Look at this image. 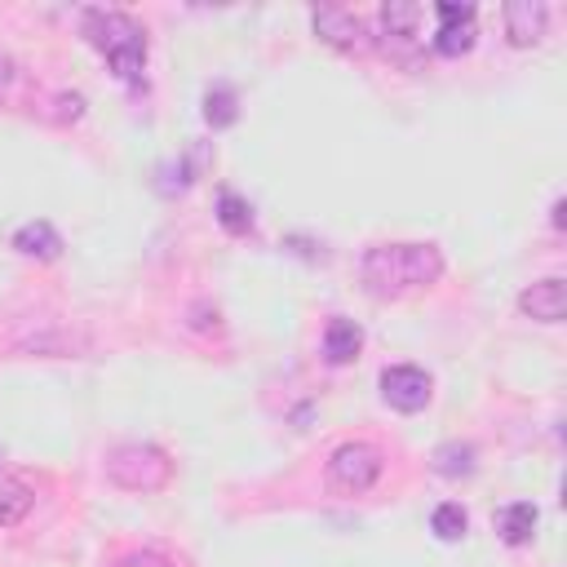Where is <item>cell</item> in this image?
<instances>
[{"label": "cell", "instance_id": "1", "mask_svg": "<svg viewBox=\"0 0 567 567\" xmlns=\"http://www.w3.org/2000/svg\"><path fill=\"white\" fill-rule=\"evenodd\" d=\"M447 270L439 244H372L363 257H359V275L368 284L372 297H403V292H416V288H430L439 284Z\"/></svg>", "mask_w": 567, "mask_h": 567}, {"label": "cell", "instance_id": "2", "mask_svg": "<svg viewBox=\"0 0 567 567\" xmlns=\"http://www.w3.org/2000/svg\"><path fill=\"white\" fill-rule=\"evenodd\" d=\"M80 31L106 58V66L124 84H137L142 80V66H146V27L133 13H124V9H84L80 13Z\"/></svg>", "mask_w": 567, "mask_h": 567}, {"label": "cell", "instance_id": "3", "mask_svg": "<svg viewBox=\"0 0 567 567\" xmlns=\"http://www.w3.org/2000/svg\"><path fill=\"white\" fill-rule=\"evenodd\" d=\"M106 478L124 492H159L173 478V461L155 443H120L106 452Z\"/></svg>", "mask_w": 567, "mask_h": 567}, {"label": "cell", "instance_id": "4", "mask_svg": "<svg viewBox=\"0 0 567 567\" xmlns=\"http://www.w3.org/2000/svg\"><path fill=\"white\" fill-rule=\"evenodd\" d=\"M385 474V452L368 439H346L332 447L328 456V483L346 496H363L377 487V478Z\"/></svg>", "mask_w": 567, "mask_h": 567}, {"label": "cell", "instance_id": "5", "mask_svg": "<svg viewBox=\"0 0 567 567\" xmlns=\"http://www.w3.org/2000/svg\"><path fill=\"white\" fill-rule=\"evenodd\" d=\"M310 27H315V35H319L328 49H341V53H368V49H372V31H368V22H363L354 9L323 4V9L310 13Z\"/></svg>", "mask_w": 567, "mask_h": 567}, {"label": "cell", "instance_id": "6", "mask_svg": "<svg viewBox=\"0 0 567 567\" xmlns=\"http://www.w3.org/2000/svg\"><path fill=\"white\" fill-rule=\"evenodd\" d=\"M434 18H439V27H434V35H430L434 53L461 58V53L474 49V40H478V9H474V4L443 0V4H434Z\"/></svg>", "mask_w": 567, "mask_h": 567}, {"label": "cell", "instance_id": "7", "mask_svg": "<svg viewBox=\"0 0 567 567\" xmlns=\"http://www.w3.org/2000/svg\"><path fill=\"white\" fill-rule=\"evenodd\" d=\"M377 385H381V399L394 412H421L434 399V381L416 363H390V368H381V381Z\"/></svg>", "mask_w": 567, "mask_h": 567}, {"label": "cell", "instance_id": "8", "mask_svg": "<svg viewBox=\"0 0 567 567\" xmlns=\"http://www.w3.org/2000/svg\"><path fill=\"white\" fill-rule=\"evenodd\" d=\"M501 22H505V40L514 49H532L549 31V4L545 0H509L501 9Z\"/></svg>", "mask_w": 567, "mask_h": 567}, {"label": "cell", "instance_id": "9", "mask_svg": "<svg viewBox=\"0 0 567 567\" xmlns=\"http://www.w3.org/2000/svg\"><path fill=\"white\" fill-rule=\"evenodd\" d=\"M518 310L536 323H563L567 319V279L563 275H549V279H536L518 292Z\"/></svg>", "mask_w": 567, "mask_h": 567}, {"label": "cell", "instance_id": "10", "mask_svg": "<svg viewBox=\"0 0 567 567\" xmlns=\"http://www.w3.org/2000/svg\"><path fill=\"white\" fill-rule=\"evenodd\" d=\"M421 4H403V0H390L381 9V44L394 53V58H408V49L416 44V22H421Z\"/></svg>", "mask_w": 567, "mask_h": 567}, {"label": "cell", "instance_id": "11", "mask_svg": "<svg viewBox=\"0 0 567 567\" xmlns=\"http://www.w3.org/2000/svg\"><path fill=\"white\" fill-rule=\"evenodd\" d=\"M13 248H18L22 257H35V261H58V257H62V235H58L53 221L31 217V221H22V226L13 230Z\"/></svg>", "mask_w": 567, "mask_h": 567}, {"label": "cell", "instance_id": "12", "mask_svg": "<svg viewBox=\"0 0 567 567\" xmlns=\"http://www.w3.org/2000/svg\"><path fill=\"white\" fill-rule=\"evenodd\" d=\"M536 523H540V514H536L532 501H509V505H501V509L492 514V527H496V536H501L509 549L527 545V540L536 536Z\"/></svg>", "mask_w": 567, "mask_h": 567}, {"label": "cell", "instance_id": "13", "mask_svg": "<svg viewBox=\"0 0 567 567\" xmlns=\"http://www.w3.org/2000/svg\"><path fill=\"white\" fill-rule=\"evenodd\" d=\"M359 350H363V328L354 323V319H328V328H323V359L328 363H350V359H359Z\"/></svg>", "mask_w": 567, "mask_h": 567}, {"label": "cell", "instance_id": "14", "mask_svg": "<svg viewBox=\"0 0 567 567\" xmlns=\"http://www.w3.org/2000/svg\"><path fill=\"white\" fill-rule=\"evenodd\" d=\"M204 120H208V128H230L239 120V93L226 80H213L204 89Z\"/></svg>", "mask_w": 567, "mask_h": 567}, {"label": "cell", "instance_id": "15", "mask_svg": "<svg viewBox=\"0 0 567 567\" xmlns=\"http://www.w3.org/2000/svg\"><path fill=\"white\" fill-rule=\"evenodd\" d=\"M35 505V492L22 483V478H9L0 474V527H18Z\"/></svg>", "mask_w": 567, "mask_h": 567}, {"label": "cell", "instance_id": "16", "mask_svg": "<svg viewBox=\"0 0 567 567\" xmlns=\"http://www.w3.org/2000/svg\"><path fill=\"white\" fill-rule=\"evenodd\" d=\"M434 470H439L443 478H470V474L478 470V452H474V443L452 439V443L434 447Z\"/></svg>", "mask_w": 567, "mask_h": 567}, {"label": "cell", "instance_id": "17", "mask_svg": "<svg viewBox=\"0 0 567 567\" xmlns=\"http://www.w3.org/2000/svg\"><path fill=\"white\" fill-rule=\"evenodd\" d=\"M217 221H221V230H230V235H248V230H252V208H248V199L235 195L230 186H221V190H217Z\"/></svg>", "mask_w": 567, "mask_h": 567}, {"label": "cell", "instance_id": "18", "mask_svg": "<svg viewBox=\"0 0 567 567\" xmlns=\"http://www.w3.org/2000/svg\"><path fill=\"white\" fill-rule=\"evenodd\" d=\"M465 527H470V514L456 505V501H443V505H434V514H430V532L439 536V540H461L465 536Z\"/></svg>", "mask_w": 567, "mask_h": 567}, {"label": "cell", "instance_id": "19", "mask_svg": "<svg viewBox=\"0 0 567 567\" xmlns=\"http://www.w3.org/2000/svg\"><path fill=\"white\" fill-rule=\"evenodd\" d=\"M111 567H173V563H168L159 549H124Z\"/></svg>", "mask_w": 567, "mask_h": 567}, {"label": "cell", "instance_id": "20", "mask_svg": "<svg viewBox=\"0 0 567 567\" xmlns=\"http://www.w3.org/2000/svg\"><path fill=\"white\" fill-rule=\"evenodd\" d=\"M58 106H62L58 120H80V115H84V97H80V93H62Z\"/></svg>", "mask_w": 567, "mask_h": 567}, {"label": "cell", "instance_id": "21", "mask_svg": "<svg viewBox=\"0 0 567 567\" xmlns=\"http://www.w3.org/2000/svg\"><path fill=\"white\" fill-rule=\"evenodd\" d=\"M18 80V62H13V53L9 49H0V93H9V84Z\"/></svg>", "mask_w": 567, "mask_h": 567}, {"label": "cell", "instance_id": "22", "mask_svg": "<svg viewBox=\"0 0 567 567\" xmlns=\"http://www.w3.org/2000/svg\"><path fill=\"white\" fill-rule=\"evenodd\" d=\"M563 208H567V204H563V199H554V208H549V221H554V230H563Z\"/></svg>", "mask_w": 567, "mask_h": 567}]
</instances>
